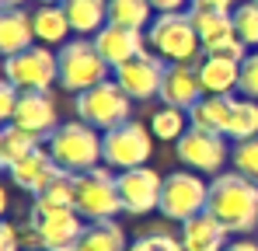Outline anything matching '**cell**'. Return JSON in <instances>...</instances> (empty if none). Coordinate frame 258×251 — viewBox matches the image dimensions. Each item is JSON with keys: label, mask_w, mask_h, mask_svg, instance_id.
Wrapping results in <instances>:
<instances>
[{"label": "cell", "mask_w": 258, "mask_h": 251, "mask_svg": "<svg viewBox=\"0 0 258 251\" xmlns=\"http://www.w3.org/2000/svg\"><path fill=\"white\" fill-rule=\"evenodd\" d=\"M129 251H185V244L171 230H147L129 244Z\"/></svg>", "instance_id": "cell-33"}, {"label": "cell", "mask_w": 258, "mask_h": 251, "mask_svg": "<svg viewBox=\"0 0 258 251\" xmlns=\"http://www.w3.org/2000/svg\"><path fill=\"white\" fill-rule=\"evenodd\" d=\"M241 94L258 101V49H251L241 59Z\"/></svg>", "instance_id": "cell-34"}, {"label": "cell", "mask_w": 258, "mask_h": 251, "mask_svg": "<svg viewBox=\"0 0 258 251\" xmlns=\"http://www.w3.org/2000/svg\"><path fill=\"white\" fill-rule=\"evenodd\" d=\"M18 101H21V87H14L11 81H4V84H0V119H4V122L14 119Z\"/></svg>", "instance_id": "cell-35"}, {"label": "cell", "mask_w": 258, "mask_h": 251, "mask_svg": "<svg viewBox=\"0 0 258 251\" xmlns=\"http://www.w3.org/2000/svg\"><path fill=\"white\" fill-rule=\"evenodd\" d=\"M0 4H4V7H21L25 0H0Z\"/></svg>", "instance_id": "cell-40"}, {"label": "cell", "mask_w": 258, "mask_h": 251, "mask_svg": "<svg viewBox=\"0 0 258 251\" xmlns=\"http://www.w3.org/2000/svg\"><path fill=\"white\" fill-rule=\"evenodd\" d=\"M56 56H59V87L70 91V94H81V91L94 87V84L112 81V67L98 52L94 39L77 35V39L63 42Z\"/></svg>", "instance_id": "cell-4"}, {"label": "cell", "mask_w": 258, "mask_h": 251, "mask_svg": "<svg viewBox=\"0 0 258 251\" xmlns=\"http://www.w3.org/2000/svg\"><path fill=\"white\" fill-rule=\"evenodd\" d=\"M188 14H192V25H196L199 39H203V49L216 45L220 39L237 35V32H234V11H216V7H196V4H192Z\"/></svg>", "instance_id": "cell-23"}, {"label": "cell", "mask_w": 258, "mask_h": 251, "mask_svg": "<svg viewBox=\"0 0 258 251\" xmlns=\"http://www.w3.org/2000/svg\"><path fill=\"white\" fill-rule=\"evenodd\" d=\"M188 126H192L188 122V112L171 108V105H161V108L150 115V133H154V140H171V143H178Z\"/></svg>", "instance_id": "cell-30"}, {"label": "cell", "mask_w": 258, "mask_h": 251, "mask_svg": "<svg viewBox=\"0 0 258 251\" xmlns=\"http://www.w3.org/2000/svg\"><path fill=\"white\" fill-rule=\"evenodd\" d=\"M199 81L206 87V94H234V91H241V63L223 59V56H203Z\"/></svg>", "instance_id": "cell-20"}, {"label": "cell", "mask_w": 258, "mask_h": 251, "mask_svg": "<svg viewBox=\"0 0 258 251\" xmlns=\"http://www.w3.org/2000/svg\"><path fill=\"white\" fill-rule=\"evenodd\" d=\"M230 143L223 133H210V129H199V126H188L185 136L174 143V154L185 171H196V174H210L216 178L223 164L230 161Z\"/></svg>", "instance_id": "cell-9"}, {"label": "cell", "mask_w": 258, "mask_h": 251, "mask_svg": "<svg viewBox=\"0 0 258 251\" xmlns=\"http://www.w3.org/2000/svg\"><path fill=\"white\" fill-rule=\"evenodd\" d=\"M28 223L39 234V251H77L87 227V220L77 209H49L39 203H32L28 209Z\"/></svg>", "instance_id": "cell-10"}, {"label": "cell", "mask_w": 258, "mask_h": 251, "mask_svg": "<svg viewBox=\"0 0 258 251\" xmlns=\"http://www.w3.org/2000/svg\"><path fill=\"white\" fill-rule=\"evenodd\" d=\"M196 7H216V11H234L237 0H192Z\"/></svg>", "instance_id": "cell-39"}, {"label": "cell", "mask_w": 258, "mask_h": 251, "mask_svg": "<svg viewBox=\"0 0 258 251\" xmlns=\"http://www.w3.org/2000/svg\"><path fill=\"white\" fill-rule=\"evenodd\" d=\"M39 147H42V136H35V133H28L14 122H4V129H0V164H4V171H11L21 157H28Z\"/></svg>", "instance_id": "cell-26"}, {"label": "cell", "mask_w": 258, "mask_h": 251, "mask_svg": "<svg viewBox=\"0 0 258 251\" xmlns=\"http://www.w3.org/2000/svg\"><path fill=\"white\" fill-rule=\"evenodd\" d=\"M56 171H59V164L52 161L49 147H39V150H32L28 157H21V161L11 167L7 174H11V181H14L25 196H32V199H35L45 185L56 178Z\"/></svg>", "instance_id": "cell-17"}, {"label": "cell", "mask_w": 258, "mask_h": 251, "mask_svg": "<svg viewBox=\"0 0 258 251\" xmlns=\"http://www.w3.org/2000/svg\"><path fill=\"white\" fill-rule=\"evenodd\" d=\"M11 122L49 140V133L59 126V108H56L49 91H21V101H18V112Z\"/></svg>", "instance_id": "cell-16"}, {"label": "cell", "mask_w": 258, "mask_h": 251, "mask_svg": "<svg viewBox=\"0 0 258 251\" xmlns=\"http://www.w3.org/2000/svg\"><path fill=\"white\" fill-rule=\"evenodd\" d=\"M74 112H77L81 122L94 126L98 133H108V129L133 119V98L112 77V81L94 84L81 94H74Z\"/></svg>", "instance_id": "cell-5"}, {"label": "cell", "mask_w": 258, "mask_h": 251, "mask_svg": "<svg viewBox=\"0 0 258 251\" xmlns=\"http://www.w3.org/2000/svg\"><path fill=\"white\" fill-rule=\"evenodd\" d=\"M181 244H185V251H223L230 241V230L216 220V216H210V213H199V216H192L188 223H181Z\"/></svg>", "instance_id": "cell-18"}, {"label": "cell", "mask_w": 258, "mask_h": 251, "mask_svg": "<svg viewBox=\"0 0 258 251\" xmlns=\"http://www.w3.org/2000/svg\"><path fill=\"white\" fill-rule=\"evenodd\" d=\"M32 25H35L39 45H63L70 42V32H74L63 4H39V11L32 14Z\"/></svg>", "instance_id": "cell-22"}, {"label": "cell", "mask_w": 258, "mask_h": 251, "mask_svg": "<svg viewBox=\"0 0 258 251\" xmlns=\"http://www.w3.org/2000/svg\"><path fill=\"white\" fill-rule=\"evenodd\" d=\"M154 18H157V14H154V4H150V0H108V21H112V25L147 32Z\"/></svg>", "instance_id": "cell-27"}, {"label": "cell", "mask_w": 258, "mask_h": 251, "mask_svg": "<svg viewBox=\"0 0 258 251\" xmlns=\"http://www.w3.org/2000/svg\"><path fill=\"white\" fill-rule=\"evenodd\" d=\"M150 154H154V133H150V126L136 122V119L101 133V164L112 171L143 167L150 161Z\"/></svg>", "instance_id": "cell-6"}, {"label": "cell", "mask_w": 258, "mask_h": 251, "mask_svg": "<svg viewBox=\"0 0 258 251\" xmlns=\"http://www.w3.org/2000/svg\"><path fill=\"white\" fill-rule=\"evenodd\" d=\"M230 105L234 94H206L196 108H188V122L210 133H223L227 136V122H230Z\"/></svg>", "instance_id": "cell-25"}, {"label": "cell", "mask_w": 258, "mask_h": 251, "mask_svg": "<svg viewBox=\"0 0 258 251\" xmlns=\"http://www.w3.org/2000/svg\"><path fill=\"white\" fill-rule=\"evenodd\" d=\"M39 4H63V0H39Z\"/></svg>", "instance_id": "cell-41"}, {"label": "cell", "mask_w": 258, "mask_h": 251, "mask_svg": "<svg viewBox=\"0 0 258 251\" xmlns=\"http://www.w3.org/2000/svg\"><path fill=\"white\" fill-rule=\"evenodd\" d=\"M4 81H11L21 91H49L52 84H59V56L49 45L14 52L4 59Z\"/></svg>", "instance_id": "cell-11"}, {"label": "cell", "mask_w": 258, "mask_h": 251, "mask_svg": "<svg viewBox=\"0 0 258 251\" xmlns=\"http://www.w3.org/2000/svg\"><path fill=\"white\" fill-rule=\"evenodd\" d=\"M258 136V101L255 98H234L230 105V122H227V140L241 143V140H251Z\"/></svg>", "instance_id": "cell-28"}, {"label": "cell", "mask_w": 258, "mask_h": 251, "mask_svg": "<svg viewBox=\"0 0 258 251\" xmlns=\"http://www.w3.org/2000/svg\"><path fill=\"white\" fill-rule=\"evenodd\" d=\"M255 4H258V0H255Z\"/></svg>", "instance_id": "cell-42"}, {"label": "cell", "mask_w": 258, "mask_h": 251, "mask_svg": "<svg viewBox=\"0 0 258 251\" xmlns=\"http://www.w3.org/2000/svg\"><path fill=\"white\" fill-rule=\"evenodd\" d=\"M206 213L216 216L234 237H251V230H258V185L237 171H220L210 178Z\"/></svg>", "instance_id": "cell-1"}, {"label": "cell", "mask_w": 258, "mask_h": 251, "mask_svg": "<svg viewBox=\"0 0 258 251\" xmlns=\"http://www.w3.org/2000/svg\"><path fill=\"white\" fill-rule=\"evenodd\" d=\"M230 164H234L237 174L251 178V181L258 185V136L234 143V150H230Z\"/></svg>", "instance_id": "cell-32"}, {"label": "cell", "mask_w": 258, "mask_h": 251, "mask_svg": "<svg viewBox=\"0 0 258 251\" xmlns=\"http://www.w3.org/2000/svg\"><path fill=\"white\" fill-rule=\"evenodd\" d=\"M35 45V25L25 7H4L0 11V52L4 59L14 52H25Z\"/></svg>", "instance_id": "cell-19"}, {"label": "cell", "mask_w": 258, "mask_h": 251, "mask_svg": "<svg viewBox=\"0 0 258 251\" xmlns=\"http://www.w3.org/2000/svg\"><path fill=\"white\" fill-rule=\"evenodd\" d=\"M147 42H150V52H157L168 63H196L203 56V39L188 11L157 14L147 28Z\"/></svg>", "instance_id": "cell-3"}, {"label": "cell", "mask_w": 258, "mask_h": 251, "mask_svg": "<svg viewBox=\"0 0 258 251\" xmlns=\"http://www.w3.org/2000/svg\"><path fill=\"white\" fill-rule=\"evenodd\" d=\"M129 244L133 241L126 237L122 223H115V220H94V223L84 227L77 251H129Z\"/></svg>", "instance_id": "cell-24"}, {"label": "cell", "mask_w": 258, "mask_h": 251, "mask_svg": "<svg viewBox=\"0 0 258 251\" xmlns=\"http://www.w3.org/2000/svg\"><path fill=\"white\" fill-rule=\"evenodd\" d=\"M223 251H258V241H251V237H234Z\"/></svg>", "instance_id": "cell-38"}, {"label": "cell", "mask_w": 258, "mask_h": 251, "mask_svg": "<svg viewBox=\"0 0 258 251\" xmlns=\"http://www.w3.org/2000/svg\"><path fill=\"white\" fill-rule=\"evenodd\" d=\"M161 192H164V174H157L154 167H133L119 171V196L122 209L129 216H147L161 209Z\"/></svg>", "instance_id": "cell-13"}, {"label": "cell", "mask_w": 258, "mask_h": 251, "mask_svg": "<svg viewBox=\"0 0 258 251\" xmlns=\"http://www.w3.org/2000/svg\"><path fill=\"white\" fill-rule=\"evenodd\" d=\"M94 45H98V52L105 56V63L112 67V74L119 70V67H126L129 59H136V56H143L147 52V32H140V28H122V25H105L98 35H94Z\"/></svg>", "instance_id": "cell-14"}, {"label": "cell", "mask_w": 258, "mask_h": 251, "mask_svg": "<svg viewBox=\"0 0 258 251\" xmlns=\"http://www.w3.org/2000/svg\"><path fill=\"white\" fill-rule=\"evenodd\" d=\"M25 237H21V227L14 220H4L0 223V251H21Z\"/></svg>", "instance_id": "cell-36"}, {"label": "cell", "mask_w": 258, "mask_h": 251, "mask_svg": "<svg viewBox=\"0 0 258 251\" xmlns=\"http://www.w3.org/2000/svg\"><path fill=\"white\" fill-rule=\"evenodd\" d=\"M210 203V181L206 174L196 171H171L164 174V192H161V216L171 223H188L192 216L206 213Z\"/></svg>", "instance_id": "cell-8"}, {"label": "cell", "mask_w": 258, "mask_h": 251, "mask_svg": "<svg viewBox=\"0 0 258 251\" xmlns=\"http://www.w3.org/2000/svg\"><path fill=\"white\" fill-rule=\"evenodd\" d=\"M168 67H171V63L161 59L157 52H143V56L129 59L126 67H119L112 77H115V84L126 91L133 101H154V98H161Z\"/></svg>", "instance_id": "cell-12"}, {"label": "cell", "mask_w": 258, "mask_h": 251, "mask_svg": "<svg viewBox=\"0 0 258 251\" xmlns=\"http://www.w3.org/2000/svg\"><path fill=\"white\" fill-rule=\"evenodd\" d=\"M157 14H171V11H188L192 0H150Z\"/></svg>", "instance_id": "cell-37"}, {"label": "cell", "mask_w": 258, "mask_h": 251, "mask_svg": "<svg viewBox=\"0 0 258 251\" xmlns=\"http://www.w3.org/2000/svg\"><path fill=\"white\" fill-rule=\"evenodd\" d=\"M63 11L70 18L74 35L94 39L108 25V0H63Z\"/></svg>", "instance_id": "cell-21"}, {"label": "cell", "mask_w": 258, "mask_h": 251, "mask_svg": "<svg viewBox=\"0 0 258 251\" xmlns=\"http://www.w3.org/2000/svg\"><path fill=\"white\" fill-rule=\"evenodd\" d=\"M203 98H206V87L199 81V67H192V63H171L168 77H164V87H161V105H171V108L188 112Z\"/></svg>", "instance_id": "cell-15"}, {"label": "cell", "mask_w": 258, "mask_h": 251, "mask_svg": "<svg viewBox=\"0 0 258 251\" xmlns=\"http://www.w3.org/2000/svg\"><path fill=\"white\" fill-rule=\"evenodd\" d=\"M74 199H77V174H70V171H63V167H59V171H56V178L45 185L32 203L49 206V209H74Z\"/></svg>", "instance_id": "cell-29"}, {"label": "cell", "mask_w": 258, "mask_h": 251, "mask_svg": "<svg viewBox=\"0 0 258 251\" xmlns=\"http://www.w3.org/2000/svg\"><path fill=\"white\" fill-rule=\"evenodd\" d=\"M234 32L248 49H258V4L244 0L234 7Z\"/></svg>", "instance_id": "cell-31"}, {"label": "cell", "mask_w": 258, "mask_h": 251, "mask_svg": "<svg viewBox=\"0 0 258 251\" xmlns=\"http://www.w3.org/2000/svg\"><path fill=\"white\" fill-rule=\"evenodd\" d=\"M74 209L84 216L87 223L94 220H115L122 209L119 196V174H112V167H91L84 174H77V199Z\"/></svg>", "instance_id": "cell-7"}, {"label": "cell", "mask_w": 258, "mask_h": 251, "mask_svg": "<svg viewBox=\"0 0 258 251\" xmlns=\"http://www.w3.org/2000/svg\"><path fill=\"white\" fill-rule=\"evenodd\" d=\"M45 147H49L52 161L70 174H84V171L101 164V133L94 126L81 122V119L59 122L49 133Z\"/></svg>", "instance_id": "cell-2"}]
</instances>
